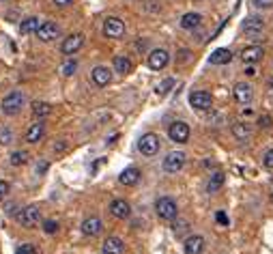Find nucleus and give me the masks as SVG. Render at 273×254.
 Returning <instances> with one entry per match:
<instances>
[{
  "instance_id": "17",
  "label": "nucleus",
  "mask_w": 273,
  "mask_h": 254,
  "mask_svg": "<svg viewBox=\"0 0 273 254\" xmlns=\"http://www.w3.org/2000/svg\"><path fill=\"white\" fill-rule=\"evenodd\" d=\"M91 78H93V82L97 86H108L110 80H112V72H110L108 67H95L93 73H91Z\"/></svg>"
},
{
  "instance_id": "8",
  "label": "nucleus",
  "mask_w": 273,
  "mask_h": 254,
  "mask_svg": "<svg viewBox=\"0 0 273 254\" xmlns=\"http://www.w3.org/2000/svg\"><path fill=\"white\" fill-rule=\"evenodd\" d=\"M183 166H185V153H181V151H172L164 159V170H166V173H179Z\"/></svg>"
},
{
  "instance_id": "20",
  "label": "nucleus",
  "mask_w": 273,
  "mask_h": 254,
  "mask_svg": "<svg viewBox=\"0 0 273 254\" xmlns=\"http://www.w3.org/2000/svg\"><path fill=\"white\" fill-rule=\"evenodd\" d=\"M125 250V244H123V239L118 237H108L103 241V254H123Z\"/></svg>"
},
{
  "instance_id": "22",
  "label": "nucleus",
  "mask_w": 273,
  "mask_h": 254,
  "mask_svg": "<svg viewBox=\"0 0 273 254\" xmlns=\"http://www.w3.org/2000/svg\"><path fill=\"white\" fill-rule=\"evenodd\" d=\"M43 134H45V125H43V121L39 119V123L31 125V129L26 132V140H28V143H33V145H37L39 140L43 138Z\"/></svg>"
},
{
  "instance_id": "15",
  "label": "nucleus",
  "mask_w": 273,
  "mask_h": 254,
  "mask_svg": "<svg viewBox=\"0 0 273 254\" xmlns=\"http://www.w3.org/2000/svg\"><path fill=\"white\" fill-rule=\"evenodd\" d=\"M265 56V50L260 45H247L241 50V61L243 63H258Z\"/></svg>"
},
{
  "instance_id": "36",
  "label": "nucleus",
  "mask_w": 273,
  "mask_h": 254,
  "mask_svg": "<svg viewBox=\"0 0 273 254\" xmlns=\"http://www.w3.org/2000/svg\"><path fill=\"white\" fill-rule=\"evenodd\" d=\"M9 194V183L7 181H0V200Z\"/></svg>"
},
{
  "instance_id": "29",
  "label": "nucleus",
  "mask_w": 273,
  "mask_h": 254,
  "mask_svg": "<svg viewBox=\"0 0 273 254\" xmlns=\"http://www.w3.org/2000/svg\"><path fill=\"white\" fill-rule=\"evenodd\" d=\"M11 164L13 166H24V164L28 162V153L26 151H15V153H11Z\"/></svg>"
},
{
  "instance_id": "9",
  "label": "nucleus",
  "mask_w": 273,
  "mask_h": 254,
  "mask_svg": "<svg viewBox=\"0 0 273 254\" xmlns=\"http://www.w3.org/2000/svg\"><path fill=\"white\" fill-rule=\"evenodd\" d=\"M58 35H61V28H58L56 22H41V26L37 31V37L41 41H54L58 39Z\"/></svg>"
},
{
  "instance_id": "21",
  "label": "nucleus",
  "mask_w": 273,
  "mask_h": 254,
  "mask_svg": "<svg viewBox=\"0 0 273 254\" xmlns=\"http://www.w3.org/2000/svg\"><path fill=\"white\" fill-rule=\"evenodd\" d=\"M203 24V15L200 13H185L181 17V28H185V31H194V28H198Z\"/></svg>"
},
{
  "instance_id": "11",
  "label": "nucleus",
  "mask_w": 273,
  "mask_h": 254,
  "mask_svg": "<svg viewBox=\"0 0 273 254\" xmlns=\"http://www.w3.org/2000/svg\"><path fill=\"white\" fill-rule=\"evenodd\" d=\"M82 45H84V35H80V33L69 35V37L63 41V54H75Z\"/></svg>"
},
{
  "instance_id": "23",
  "label": "nucleus",
  "mask_w": 273,
  "mask_h": 254,
  "mask_svg": "<svg viewBox=\"0 0 273 254\" xmlns=\"http://www.w3.org/2000/svg\"><path fill=\"white\" fill-rule=\"evenodd\" d=\"M230 61H233V52L226 50V48L215 50V52L211 54V58H209V63H211V65H228Z\"/></svg>"
},
{
  "instance_id": "31",
  "label": "nucleus",
  "mask_w": 273,
  "mask_h": 254,
  "mask_svg": "<svg viewBox=\"0 0 273 254\" xmlns=\"http://www.w3.org/2000/svg\"><path fill=\"white\" fill-rule=\"evenodd\" d=\"M172 86H174V80H172V78H166L162 84L157 86V93H159V95H166V93H168Z\"/></svg>"
},
{
  "instance_id": "41",
  "label": "nucleus",
  "mask_w": 273,
  "mask_h": 254,
  "mask_svg": "<svg viewBox=\"0 0 273 254\" xmlns=\"http://www.w3.org/2000/svg\"><path fill=\"white\" fill-rule=\"evenodd\" d=\"M245 75H250V78H254V75H256V69H254V67H247V69H245Z\"/></svg>"
},
{
  "instance_id": "13",
  "label": "nucleus",
  "mask_w": 273,
  "mask_h": 254,
  "mask_svg": "<svg viewBox=\"0 0 273 254\" xmlns=\"http://www.w3.org/2000/svg\"><path fill=\"white\" fill-rule=\"evenodd\" d=\"M235 99L239 104H250L252 97H254V91L250 84H245V82H239V84H235V91H233Z\"/></svg>"
},
{
  "instance_id": "14",
  "label": "nucleus",
  "mask_w": 273,
  "mask_h": 254,
  "mask_svg": "<svg viewBox=\"0 0 273 254\" xmlns=\"http://www.w3.org/2000/svg\"><path fill=\"white\" fill-rule=\"evenodd\" d=\"M183 250H185V254H203V250H205V239L200 237V235H192V237L185 239V244H183Z\"/></svg>"
},
{
  "instance_id": "40",
  "label": "nucleus",
  "mask_w": 273,
  "mask_h": 254,
  "mask_svg": "<svg viewBox=\"0 0 273 254\" xmlns=\"http://www.w3.org/2000/svg\"><path fill=\"white\" fill-rule=\"evenodd\" d=\"M71 2H73V0H54V4H58V7H67Z\"/></svg>"
},
{
  "instance_id": "37",
  "label": "nucleus",
  "mask_w": 273,
  "mask_h": 254,
  "mask_svg": "<svg viewBox=\"0 0 273 254\" xmlns=\"http://www.w3.org/2000/svg\"><path fill=\"white\" fill-rule=\"evenodd\" d=\"M215 218H217V222H219V224H224V226H228V216L224 214V211H217V216H215Z\"/></svg>"
},
{
  "instance_id": "25",
  "label": "nucleus",
  "mask_w": 273,
  "mask_h": 254,
  "mask_svg": "<svg viewBox=\"0 0 273 254\" xmlns=\"http://www.w3.org/2000/svg\"><path fill=\"white\" fill-rule=\"evenodd\" d=\"M39 17H26V20H24L22 22V24H20V33L22 35H31V33H37L39 31Z\"/></svg>"
},
{
  "instance_id": "35",
  "label": "nucleus",
  "mask_w": 273,
  "mask_h": 254,
  "mask_svg": "<svg viewBox=\"0 0 273 254\" xmlns=\"http://www.w3.org/2000/svg\"><path fill=\"white\" fill-rule=\"evenodd\" d=\"M75 67H78V65H75V61H67V63L63 65V73H65V75H73Z\"/></svg>"
},
{
  "instance_id": "2",
  "label": "nucleus",
  "mask_w": 273,
  "mask_h": 254,
  "mask_svg": "<svg viewBox=\"0 0 273 254\" xmlns=\"http://www.w3.org/2000/svg\"><path fill=\"white\" fill-rule=\"evenodd\" d=\"M24 106V93L22 91H11L7 97L2 99V112L4 114H17Z\"/></svg>"
},
{
  "instance_id": "28",
  "label": "nucleus",
  "mask_w": 273,
  "mask_h": 254,
  "mask_svg": "<svg viewBox=\"0 0 273 254\" xmlns=\"http://www.w3.org/2000/svg\"><path fill=\"white\" fill-rule=\"evenodd\" d=\"M233 134H235V138L245 140V138H250L252 129H250V125H247V123H235V125H233Z\"/></svg>"
},
{
  "instance_id": "19",
  "label": "nucleus",
  "mask_w": 273,
  "mask_h": 254,
  "mask_svg": "<svg viewBox=\"0 0 273 254\" xmlns=\"http://www.w3.org/2000/svg\"><path fill=\"white\" fill-rule=\"evenodd\" d=\"M263 28H265V22L260 17H247L243 22V33L245 35H258V33H263Z\"/></svg>"
},
{
  "instance_id": "16",
  "label": "nucleus",
  "mask_w": 273,
  "mask_h": 254,
  "mask_svg": "<svg viewBox=\"0 0 273 254\" xmlns=\"http://www.w3.org/2000/svg\"><path fill=\"white\" fill-rule=\"evenodd\" d=\"M102 220H99L97 216H91V218H86L84 222H82V233L88 235V237H95V235H99L102 233Z\"/></svg>"
},
{
  "instance_id": "26",
  "label": "nucleus",
  "mask_w": 273,
  "mask_h": 254,
  "mask_svg": "<svg viewBox=\"0 0 273 254\" xmlns=\"http://www.w3.org/2000/svg\"><path fill=\"white\" fill-rule=\"evenodd\" d=\"M224 181H226V175L224 173H215V175H211V179H209V183H206V192L209 194H215L219 187L224 185Z\"/></svg>"
},
{
  "instance_id": "30",
  "label": "nucleus",
  "mask_w": 273,
  "mask_h": 254,
  "mask_svg": "<svg viewBox=\"0 0 273 254\" xmlns=\"http://www.w3.org/2000/svg\"><path fill=\"white\" fill-rule=\"evenodd\" d=\"M13 143V132L9 127H0V145H11Z\"/></svg>"
},
{
  "instance_id": "18",
  "label": "nucleus",
  "mask_w": 273,
  "mask_h": 254,
  "mask_svg": "<svg viewBox=\"0 0 273 254\" xmlns=\"http://www.w3.org/2000/svg\"><path fill=\"white\" fill-rule=\"evenodd\" d=\"M118 181L123 183V185H136V183L140 181V170L136 166H129L121 173V177H118Z\"/></svg>"
},
{
  "instance_id": "32",
  "label": "nucleus",
  "mask_w": 273,
  "mask_h": 254,
  "mask_svg": "<svg viewBox=\"0 0 273 254\" xmlns=\"http://www.w3.org/2000/svg\"><path fill=\"white\" fill-rule=\"evenodd\" d=\"M43 230H45L47 235L58 233V222H56V220H45V222H43Z\"/></svg>"
},
{
  "instance_id": "27",
  "label": "nucleus",
  "mask_w": 273,
  "mask_h": 254,
  "mask_svg": "<svg viewBox=\"0 0 273 254\" xmlns=\"http://www.w3.org/2000/svg\"><path fill=\"white\" fill-rule=\"evenodd\" d=\"M33 114L37 119H45V116L52 114V106L47 102H33Z\"/></svg>"
},
{
  "instance_id": "10",
  "label": "nucleus",
  "mask_w": 273,
  "mask_h": 254,
  "mask_svg": "<svg viewBox=\"0 0 273 254\" xmlns=\"http://www.w3.org/2000/svg\"><path fill=\"white\" fill-rule=\"evenodd\" d=\"M170 61V54L166 50H153L151 54H148V67L159 72V69H164L166 65Z\"/></svg>"
},
{
  "instance_id": "5",
  "label": "nucleus",
  "mask_w": 273,
  "mask_h": 254,
  "mask_svg": "<svg viewBox=\"0 0 273 254\" xmlns=\"http://www.w3.org/2000/svg\"><path fill=\"white\" fill-rule=\"evenodd\" d=\"M103 35L110 39H121L125 35V22L118 20V17H108L103 22Z\"/></svg>"
},
{
  "instance_id": "1",
  "label": "nucleus",
  "mask_w": 273,
  "mask_h": 254,
  "mask_svg": "<svg viewBox=\"0 0 273 254\" xmlns=\"http://www.w3.org/2000/svg\"><path fill=\"white\" fill-rule=\"evenodd\" d=\"M155 211H157V216L162 218V220H174L176 216H179V207H176V203L172 198L168 196H164V198H159L157 203H155Z\"/></svg>"
},
{
  "instance_id": "24",
  "label": "nucleus",
  "mask_w": 273,
  "mask_h": 254,
  "mask_svg": "<svg viewBox=\"0 0 273 254\" xmlns=\"http://www.w3.org/2000/svg\"><path fill=\"white\" fill-rule=\"evenodd\" d=\"M114 69H116V73L127 75V73H132L134 65H132V61H129L125 54H118V56H114Z\"/></svg>"
},
{
  "instance_id": "3",
  "label": "nucleus",
  "mask_w": 273,
  "mask_h": 254,
  "mask_svg": "<svg viewBox=\"0 0 273 254\" xmlns=\"http://www.w3.org/2000/svg\"><path fill=\"white\" fill-rule=\"evenodd\" d=\"M168 136H170L172 143H176V145L187 143V140H189V125L185 121H174L168 127Z\"/></svg>"
},
{
  "instance_id": "39",
  "label": "nucleus",
  "mask_w": 273,
  "mask_h": 254,
  "mask_svg": "<svg viewBox=\"0 0 273 254\" xmlns=\"http://www.w3.org/2000/svg\"><path fill=\"white\" fill-rule=\"evenodd\" d=\"M258 125L260 127H271V119H269V116H260V119H258Z\"/></svg>"
},
{
  "instance_id": "12",
  "label": "nucleus",
  "mask_w": 273,
  "mask_h": 254,
  "mask_svg": "<svg viewBox=\"0 0 273 254\" xmlns=\"http://www.w3.org/2000/svg\"><path fill=\"white\" fill-rule=\"evenodd\" d=\"M110 214L118 218V220H125V218L132 216V207H129L127 200L116 198V200H112V205H110Z\"/></svg>"
},
{
  "instance_id": "33",
  "label": "nucleus",
  "mask_w": 273,
  "mask_h": 254,
  "mask_svg": "<svg viewBox=\"0 0 273 254\" xmlns=\"http://www.w3.org/2000/svg\"><path fill=\"white\" fill-rule=\"evenodd\" d=\"M15 254H37V248H34L33 244H24V246L17 248Z\"/></svg>"
},
{
  "instance_id": "4",
  "label": "nucleus",
  "mask_w": 273,
  "mask_h": 254,
  "mask_svg": "<svg viewBox=\"0 0 273 254\" xmlns=\"http://www.w3.org/2000/svg\"><path fill=\"white\" fill-rule=\"evenodd\" d=\"M39 220H41V209L37 205H28V207H24V209H22L20 222H22L24 228H34L39 224Z\"/></svg>"
},
{
  "instance_id": "7",
  "label": "nucleus",
  "mask_w": 273,
  "mask_h": 254,
  "mask_svg": "<svg viewBox=\"0 0 273 254\" xmlns=\"http://www.w3.org/2000/svg\"><path fill=\"white\" fill-rule=\"evenodd\" d=\"M138 149H140V153L142 155H155V153L159 151V136H155V134H144L140 138V143H138Z\"/></svg>"
},
{
  "instance_id": "34",
  "label": "nucleus",
  "mask_w": 273,
  "mask_h": 254,
  "mask_svg": "<svg viewBox=\"0 0 273 254\" xmlns=\"http://www.w3.org/2000/svg\"><path fill=\"white\" fill-rule=\"evenodd\" d=\"M263 164H265V168H269V170H273V149H269L263 155Z\"/></svg>"
},
{
  "instance_id": "6",
  "label": "nucleus",
  "mask_w": 273,
  "mask_h": 254,
  "mask_svg": "<svg viewBox=\"0 0 273 254\" xmlns=\"http://www.w3.org/2000/svg\"><path fill=\"white\" fill-rule=\"evenodd\" d=\"M189 104H192V108L205 112V110L213 108V97H211V93H206V91H194L192 95H189Z\"/></svg>"
},
{
  "instance_id": "38",
  "label": "nucleus",
  "mask_w": 273,
  "mask_h": 254,
  "mask_svg": "<svg viewBox=\"0 0 273 254\" xmlns=\"http://www.w3.org/2000/svg\"><path fill=\"white\" fill-rule=\"evenodd\" d=\"M254 4L260 7V9H267V7H271V4H273V0H254Z\"/></svg>"
}]
</instances>
